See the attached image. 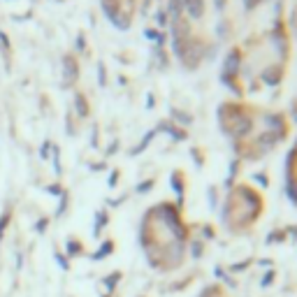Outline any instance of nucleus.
I'll use <instances>...</instances> for the list:
<instances>
[{
    "instance_id": "obj_1",
    "label": "nucleus",
    "mask_w": 297,
    "mask_h": 297,
    "mask_svg": "<svg viewBox=\"0 0 297 297\" xmlns=\"http://www.w3.org/2000/svg\"><path fill=\"white\" fill-rule=\"evenodd\" d=\"M5 223H7V216L0 219V237H2V230H5Z\"/></svg>"
}]
</instances>
